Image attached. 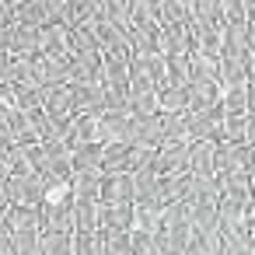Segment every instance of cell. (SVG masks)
I'll return each instance as SVG.
<instances>
[{"label": "cell", "mask_w": 255, "mask_h": 255, "mask_svg": "<svg viewBox=\"0 0 255 255\" xmlns=\"http://www.w3.org/2000/svg\"><path fill=\"white\" fill-rule=\"evenodd\" d=\"M42 255H74V234L46 231L42 234Z\"/></svg>", "instance_id": "cell-8"}, {"label": "cell", "mask_w": 255, "mask_h": 255, "mask_svg": "<svg viewBox=\"0 0 255 255\" xmlns=\"http://www.w3.org/2000/svg\"><path fill=\"white\" fill-rule=\"evenodd\" d=\"M224 112L227 116H248V84L245 88H224Z\"/></svg>", "instance_id": "cell-9"}, {"label": "cell", "mask_w": 255, "mask_h": 255, "mask_svg": "<svg viewBox=\"0 0 255 255\" xmlns=\"http://www.w3.org/2000/svg\"><path fill=\"white\" fill-rule=\"evenodd\" d=\"M42 53H46V28H35V25H14L11 28V56L35 60Z\"/></svg>", "instance_id": "cell-2"}, {"label": "cell", "mask_w": 255, "mask_h": 255, "mask_svg": "<svg viewBox=\"0 0 255 255\" xmlns=\"http://www.w3.org/2000/svg\"><path fill=\"white\" fill-rule=\"evenodd\" d=\"M70 203H74V182L46 185V203L42 206H70Z\"/></svg>", "instance_id": "cell-10"}, {"label": "cell", "mask_w": 255, "mask_h": 255, "mask_svg": "<svg viewBox=\"0 0 255 255\" xmlns=\"http://www.w3.org/2000/svg\"><path fill=\"white\" fill-rule=\"evenodd\" d=\"M74 255H105L102 231H77L74 234Z\"/></svg>", "instance_id": "cell-7"}, {"label": "cell", "mask_w": 255, "mask_h": 255, "mask_svg": "<svg viewBox=\"0 0 255 255\" xmlns=\"http://www.w3.org/2000/svg\"><path fill=\"white\" fill-rule=\"evenodd\" d=\"M11 25H14V4L0 0V28H11Z\"/></svg>", "instance_id": "cell-12"}, {"label": "cell", "mask_w": 255, "mask_h": 255, "mask_svg": "<svg viewBox=\"0 0 255 255\" xmlns=\"http://www.w3.org/2000/svg\"><path fill=\"white\" fill-rule=\"evenodd\" d=\"M7 199H11L14 206H35V210H42V203H46V178H42L39 171H32V175H14V178L7 182Z\"/></svg>", "instance_id": "cell-1"}, {"label": "cell", "mask_w": 255, "mask_h": 255, "mask_svg": "<svg viewBox=\"0 0 255 255\" xmlns=\"http://www.w3.org/2000/svg\"><path fill=\"white\" fill-rule=\"evenodd\" d=\"M157 112L161 116H185L189 112V88H182V84H164V88H157Z\"/></svg>", "instance_id": "cell-5"}, {"label": "cell", "mask_w": 255, "mask_h": 255, "mask_svg": "<svg viewBox=\"0 0 255 255\" xmlns=\"http://www.w3.org/2000/svg\"><path fill=\"white\" fill-rule=\"evenodd\" d=\"M14 25H49V0H18L14 4Z\"/></svg>", "instance_id": "cell-6"}, {"label": "cell", "mask_w": 255, "mask_h": 255, "mask_svg": "<svg viewBox=\"0 0 255 255\" xmlns=\"http://www.w3.org/2000/svg\"><path fill=\"white\" fill-rule=\"evenodd\" d=\"M11 63H14L11 53H0V81H7V77H11Z\"/></svg>", "instance_id": "cell-13"}, {"label": "cell", "mask_w": 255, "mask_h": 255, "mask_svg": "<svg viewBox=\"0 0 255 255\" xmlns=\"http://www.w3.org/2000/svg\"><path fill=\"white\" fill-rule=\"evenodd\" d=\"M189 175L213 178L217 175V140H196L189 147Z\"/></svg>", "instance_id": "cell-4"}, {"label": "cell", "mask_w": 255, "mask_h": 255, "mask_svg": "<svg viewBox=\"0 0 255 255\" xmlns=\"http://www.w3.org/2000/svg\"><path fill=\"white\" fill-rule=\"evenodd\" d=\"M126 203H136V182L133 175H105L102 182V206H126Z\"/></svg>", "instance_id": "cell-3"}, {"label": "cell", "mask_w": 255, "mask_h": 255, "mask_svg": "<svg viewBox=\"0 0 255 255\" xmlns=\"http://www.w3.org/2000/svg\"><path fill=\"white\" fill-rule=\"evenodd\" d=\"M11 210H0V255H14V231L7 220Z\"/></svg>", "instance_id": "cell-11"}]
</instances>
